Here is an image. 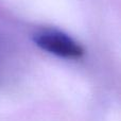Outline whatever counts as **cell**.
I'll return each mask as SVG.
<instances>
[{
    "mask_svg": "<svg viewBox=\"0 0 121 121\" xmlns=\"http://www.w3.org/2000/svg\"><path fill=\"white\" fill-rule=\"evenodd\" d=\"M35 45L42 50L64 59H80L84 55L85 49L80 43L68 34L57 30H44L33 37Z\"/></svg>",
    "mask_w": 121,
    "mask_h": 121,
    "instance_id": "6da1fadb",
    "label": "cell"
}]
</instances>
